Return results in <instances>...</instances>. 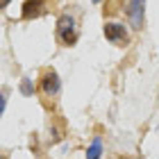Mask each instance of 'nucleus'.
<instances>
[{"label":"nucleus","mask_w":159,"mask_h":159,"mask_svg":"<svg viewBox=\"0 0 159 159\" xmlns=\"http://www.w3.org/2000/svg\"><path fill=\"white\" fill-rule=\"evenodd\" d=\"M41 7H43L41 0H25V5H23V18H34V16H39V14H41Z\"/></svg>","instance_id":"nucleus-5"},{"label":"nucleus","mask_w":159,"mask_h":159,"mask_svg":"<svg viewBox=\"0 0 159 159\" xmlns=\"http://www.w3.org/2000/svg\"><path fill=\"white\" fill-rule=\"evenodd\" d=\"M105 37L111 43H116V46H125L127 39H129L125 25H120V23H107L105 25Z\"/></svg>","instance_id":"nucleus-2"},{"label":"nucleus","mask_w":159,"mask_h":159,"mask_svg":"<svg viewBox=\"0 0 159 159\" xmlns=\"http://www.w3.org/2000/svg\"><path fill=\"white\" fill-rule=\"evenodd\" d=\"M2 7H9V0H2Z\"/></svg>","instance_id":"nucleus-8"},{"label":"nucleus","mask_w":159,"mask_h":159,"mask_svg":"<svg viewBox=\"0 0 159 159\" xmlns=\"http://www.w3.org/2000/svg\"><path fill=\"white\" fill-rule=\"evenodd\" d=\"M100 152H102V143H100V139H96L91 143V148L86 150V159H100Z\"/></svg>","instance_id":"nucleus-6"},{"label":"nucleus","mask_w":159,"mask_h":159,"mask_svg":"<svg viewBox=\"0 0 159 159\" xmlns=\"http://www.w3.org/2000/svg\"><path fill=\"white\" fill-rule=\"evenodd\" d=\"M20 91H23L25 93V96H32V82H30V80H23V86H20Z\"/></svg>","instance_id":"nucleus-7"},{"label":"nucleus","mask_w":159,"mask_h":159,"mask_svg":"<svg viewBox=\"0 0 159 159\" xmlns=\"http://www.w3.org/2000/svg\"><path fill=\"white\" fill-rule=\"evenodd\" d=\"M91 2H100V0H91Z\"/></svg>","instance_id":"nucleus-9"},{"label":"nucleus","mask_w":159,"mask_h":159,"mask_svg":"<svg viewBox=\"0 0 159 159\" xmlns=\"http://www.w3.org/2000/svg\"><path fill=\"white\" fill-rule=\"evenodd\" d=\"M143 5H146V0H129V7H127V16L136 30L143 25Z\"/></svg>","instance_id":"nucleus-4"},{"label":"nucleus","mask_w":159,"mask_h":159,"mask_svg":"<svg viewBox=\"0 0 159 159\" xmlns=\"http://www.w3.org/2000/svg\"><path fill=\"white\" fill-rule=\"evenodd\" d=\"M57 39L64 46H73L77 41V30H75V20L70 16H61L57 20Z\"/></svg>","instance_id":"nucleus-1"},{"label":"nucleus","mask_w":159,"mask_h":159,"mask_svg":"<svg viewBox=\"0 0 159 159\" xmlns=\"http://www.w3.org/2000/svg\"><path fill=\"white\" fill-rule=\"evenodd\" d=\"M41 89H43V93H46V96H50V98L59 93V77H57L55 70L43 73V77H41Z\"/></svg>","instance_id":"nucleus-3"}]
</instances>
